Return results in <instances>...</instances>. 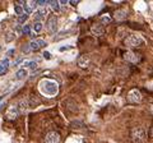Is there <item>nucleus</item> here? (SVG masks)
Here are the masks:
<instances>
[{
  "label": "nucleus",
  "instance_id": "obj_21",
  "mask_svg": "<svg viewBox=\"0 0 153 143\" xmlns=\"http://www.w3.org/2000/svg\"><path fill=\"white\" fill-rule=\"evenodd\" d=\"M100 21H101V22L103 23V24H107V23H110V21H111V18H110L109 15H102Z\"/></svg>",
  "mask_w": 153,
  "mask_h": 143
},
{
  "label": "nucleus",
  "instance_id": "obj_11",
  "mask_svg": "<svg viewBox=\"0 0 153 143\" xmlns=\"http://www.w3.org/2000/svg\"><path fill=\"white\" fill-rule=\"evenodd\" d=\"M36 7H37V3L36 1H26L23 4V10H24V14H31L32 12L36 10Z\"/></svg>",
  "mask_w": 153,
  "mask_h": 143
},
{
  "label": "nucleus",
  "instance_id": "obj_15",
  "mask_svg": "<svg viewBox=\"0 0 153 143\" xmlns=\"http://www.w3.org/2000/svg\"><path fill=\"white\" fill-rule=\"evenodd\" d=\"M126 15H128V12L124 9H119L115 12V18H116V21H124L126 18Z\"/></svg>",
  "mask_w": 153,
  "mask_h": 143
},
{
  "label": "nucleus",
  "instance_id": "obj_35",
  "mask_svg": "<svg viewBox=\"0 0 153 143\" xmlns=\"http://www.w3.org/2000/svg\"><path fill=\"white\" fill-rule=\"evenodd\" d=\"M151 134H152V136H153V128L151 129Z\"/></svg>",
  "mask_w": 153,
  "mask_h": 143
},
{
  "label": "nucleus",
  "instance_id": "obj_2",
  "mask_svg": "<svg viewBox=\"0 0 153 143\" xmlns=\"http://www.w3.org/2000/svg\"><path fill=\"white\" fill-rule=\"evenodd\" d=\"M146 137H147V132L142 127H135L130 132V138L133 143H143L146 141Z\"/></svg>",
  "mask_w": 153,
  "mask_h": 143
},
{
  "label": "nucleus",
  "instance_id": "obj_4",
  "mask_svg": "<svg viewBox=\"0 0 153 143\" xmlns=\"http://www.w3.org/2000/svg\"><path fill=\"white\" fill-rule=\"evenodd\" d=\"M124 59L126 60L128 63H131V64H137L142 60V56H140L138 53L135 51H125L124 53Z\"/></svg>",
  "mask_w": 153,
  "mask_h": 143
},
{
  "label": "nucleus",
  "instance_id": "obj_24",
  "mask_svg": "<svg viewBox=\"0 0 153 143\" xmlns=\"http://www.w3.org/2000/svg\"><path fill=\"white\" fill-rule=\"evenodd\" d=\"M23 33H26V34H31V27H29L28 24H26L24 27H23Z\"/></svg>",
  "mask_w": 153,
  "mask_h": 143
},
{
  "label": "nucleus",
  "instance_id": "obj_23",
  "mask_svg": "<svg viewBox=\"0 0 153 143\" xmlns=\"http://www.w3.org/2000/svg\"><path fill=\"white\" fill-rule=\"evenodd\" d=\"M33 28H35V32H36V33L41 32V29H42V23H40V22L35 23V27H33Z\"/></svg>",
  "mask_w": 153,
  "mask_h": 143
},
{
  "label": "nucleus",
  "instance_id": "obj_22",
  "mask_svg": "<svg viewBox=\"0 0 153 143\" xmlns=\"http://www.w3.org/2000/svg\"><path fill=\"white\" fill-rule=\"evenodd\" d=\"M24 65L28 67V68H31V69H36L37 68L36 62H27V63H24Z\"/></svg>",
  "mask_w": 153,
  "mask_h": 143
},
{
  "label": "nucleus",
  "instance_id": "obj_13",
  "mask_svg": "<svg viewBox=\"0 0 153 143\" xmlns=\"http://www.w3.org/2000/svg\"><path fill=\"white\" fill-rule=\"evenodd\" d=\"M10 64H9V59L8 58H4L1 62H0V76H4L5 73L8 72V69H9Z\"/></svg>",
  "mask_w": 153,
  "mask_h": 143
},
{
  "label": "nucleus",
  "instance_id": "obj_3",
  "mask_svg": "<svg viewBox=\"0 0 153 143\" xmlns=\"http://www.w3.org/2000/svg\"><path fill=\"white\" fill-rule=\"evenodd\" d=\"M143 44H144L143 37L138 33H131L125 38V45L129 47H140Z\"/></svg>",
  "mask_w": 153,
  "mask_h": 143
},
{
  "label": "nucleus",
  "instance_id": "obj_36",
  "mask_svg": "<svg viewBox=\"0 0 153 143\" xmlns=\"http://www.w3.org/2000/svg\"><path fill=\"white\" fill-rule=\"evenodd\" d=\"M151 109H152V112H153V105H152V107H151Z\"/></svg>",
  "mask_w": 153,
  "mask_h": 143
},
{
  "label": "nucleus",
  "instance_id": "obj_17",
  "mask_svg": "<svg viewBox=\"0 0 153 143\" xmlns=\"http://www.w3.org/2000/svg\"><path fill=\"white\" fill-rule=\"evenodd\" d=\"M49 5L52 8L54 12H59V10H60V4H59V1H55V0H50V1H49Z\"/></svg>",
  "mask_w": 153,
  "mask_h": 143
},
{
  "label": "nucleus",
  "instance_id": "obj_31",
  "mask_svg": "<svg viewBox=\"0 0 153 143\" xmlns=\"http://www.w3.org/2000/svg\"><path fill=\"white\" fill-rule=\"evenodd\" d=\"M70 4L73 7H75V5H78V1H76V0H70Z\"/></svg>",
  "mask_w": 153,
  "mask_h": 143
},
{
  "label": "nucleus",
  "instance_id": "obj_29",
  "mask_svg": "<svg viewBox=\"0 0 153 143\" xmlns=\"http://www.w3.org/2000/svg\"><path fill=\"white\" fill-rule=\"evenodd\" d=\"M44 58H45V59H50V58H51V55H50L49 51H45V53H44Z\"/></svg>",
  "mask_w": 153,
  "mask_h": 143
},
{
  "label": "nucleus",
  "instance_id": "obj_28",
  "mask_svg": "<svg viewBox=\"0 0 153 143\" xmlns=\"http://www.w3.org/2000/svg\"><path fill=\"white\" fill-rule=\"evenodd\" d=\"M36 3H37V5H40V7H44L46 4H49V1H45V0H38Z\"/></svg>",
  "mask_w": 153,
  "mask_h": 143
},
{
  "label": "nucleus",
  "instance_id": "obj_8",
  "mask_svg": "<svg viewBox=\"0 0 153 143\" xmlns=\"http://www.w3.org/2000/svg\"><path fill=\"white\" fill-rule=\"evenodd\" d=\"M45 143H60V134L58 132H50L46 134Z\"/></svg>",
  "mask_w": 153,
  "mask_h": 143
},
{
  "label": "nucleus",
  "instance_id": "obj_25",
  "mask_svg": "<svg viewBox=\"0 0 153 143\" xmlns=\"http://www.w3.org/2000/svg\"><path fill=\"white\" fill-rule=\"evenodd\" d=\"M14 54H15V50H14V49H9V50H8V53H7V58L9 59L10 56H13Z\"/></svg>",
  "mask_w": 153,
  "mask_h": 143
},
{
  "label": "nucleus",
  "instance_id": "obj_6",
  "mask_svg": "<svg viewBox=\"0 0 153 143\" xmlns=\"http://www.w3.org/2000/svg\"><path fill=\"white\" fill-rule=\"evenodd\" d=\"M19 114H20V111L18 109V106L10 105L9 107H8L7 112H5V116H7V119H9V120H15L19 116Z\"/></svg>",
  "mask_w": 153,
  "mask_h": 143
},
{
  "label": "nucleus",
  "instance_id": "obj_37",
  "mask_svg": "<svg viewBox=\"0 0 153 143\" xmlns=\"http://www.w3.org/2000/svg\"><path fill=\"white\" fill-rule=\"evenodd\" d=\"M0 50H1V46H0Z\"/></svg>",
  "mask_w": 153,
  "mask_h": 143
},
{
  "label": "nucleus",
  "instance_id": "obj_33",
  "mask_svg": "<svg viewBox=\"0 0 153 143\" xmlns=\"http://www.w3.org/2000/svg\"><path fill=\"white\" fill-rule=\"evenodd\" d=\"M59 4H60V5H65V4H68V1H66V0H60Z\"/></svg>",
  "mask_w": 153,
  "mask_h": 143
},
{
  "label": "nucleus",
  "instance_id": "obj_7",
  "mask_svg": "<svg viewBox=\"0 0 153 143\" xmlns=\"http://www.w3.org/2000/svg\"><path fill=\"white\" fill-rule=\"evenodd\" d=\"M45 46H46V41L44 38H36V40H33L32 42H29V47H31V50H33V51L41 50V49H44Z\"/></svg>",
  "mask_w": 153,
  "mask_h": 143
},
{
  "label": "nucleus",
  "instance_id": "obj_27",
  "mask_svg": "<svg viewBox=\"0 0 153 143\" xmlns=\"http://www.w3.org/2000/svg\"><path fill=\"white\" fill-rule=\"evenodd\" d=\"M29 50H31V47H29V44H27V45L23 46V53H24V54H29Z\"/></svg>",
  "mask_w": 153,
  "mask_h": 143
},
{
  "label": "nucleus",
  "instance_id": "obj_26",
  "mask_svg": "<svg viewBox=\"0 0 153 143\" xmlns=\"http://www.w3.org/2000/svg\"><path fill=\"white\" fill-rule=\"evenodd\" d=\"M14 31H15L17 33H23V28H22V27H20V26H19V24H17V26H15V27H14Z\"/></svg>",
  "mask_w": 153,
  "mask_h": 143
},
{
  "label": "nucleus",
  "instance_id": "obj_10",
  "mask_svg": "<svg viewBox=\"0 0 153 143\" xmlns=\"http://www.w3.org/2000/svg\"><path fill=\"white\" fill-rule=\"evenodd\" d=\"M47 29L51 33H55L58 29V18L56 15H51L47 21Z\"/></svg>",
  "mask_w": 153,
  "mask_h": 143
},
{
  "label": "nucleus",
  "instance_id": "obj_5",
  "mask_svg": "<svg viewBox=\"0 0 153 143\" xmlns=\"http://www.w3.org/2000/svg\"><path fill=\"white\" fill-rule=\"evenodd\" d=\"M140 100H142V95H140L139 89L133 88L129 91V93H128V101L130 103H138L140 102Z\"/></svg>",
  "mask_w": 153,
  "mask_h": 143
},
{
  "label": "nucleus",
  "instance_id": "obj_20",
  "mask_svg": "<svg viewBox=\"0 0 153 143\" xmlns=\"http://www.w3.org/2000/svg\"><path fill=\"white\" fill-rule=\"evenodd\" d=\"M27 19H28V15H27V14H22L20 17H18V23L22 24V23H24Z\"/></svg>",
  "mask_w": 153,
  "mask_h": 143
},
{
  "label": "nucleus",
  "instance_id": "obj_30",
  "mask_svg": "<svg viewBox=\"0 0 153 143\" xmlns=\"http://www.w3.org/2000/svg\"><path fill=\"white\" fill-rule=\"evenodd\" d=\"M69 49H71V46H63V47H60V51H64V50H69Z\"/></svg>",
  "mask_w": 153,
  "mask_h": 143
},
{
  "label": "nucleus",
  "instance_id": "obj_1",
  "mask_svg": "<svg viewBox=\"0 0 153 143\" xmlns=\"http://www.w3.org/2000/svg\"><path fill=\"white\" fill-rule=\"evenodd\" d=\"M38 89H40V92L42 95H45V96L54 97V96H56L59 92V84L54 79L45 78V79H42L40 83H38Z\"/></svg>",
  "mask_w": 153,
  "mask_h": 143
},
{
  "label": "nucleus",
  "instance_id": "obj_12",
  "mask_svg": "<svg viewBox=\"0 0 153 143\" xmlns=\"http://www.w3.org/2000/svg\"><path fill=\"white\" fill-rule=\"evenodd\" d=\"M89 63H91V59H89V55H87V54L82 55L78 59V65H79V68H82V69L88 68L89 67Z\"/></svg>",
  "mask_w": 153,
  "mask_h": 143
},
{
  "label": "nucleus",
  "instance_id": "obj_9",
  "mask_svg": "<svg viewBox=\"0 0 153 143\" xmlns=\"http://www.w3.org/2000/svg\"><path fill=\"white\" fill-rule=\"evenodd\" d=\"M91 32L93 36H97V37H100L102 36V34L105 33V27H103V24L102 23H95L91 27Z\"/></svg>",
  "mask_w": 153,
  "mask_h": 143
},
{
  "label": "nucleus",
  "instance_id": "obj_19",
  "mask_svg": "<svg viewBox=\"0 0 153 143\" xmlns=\"http://www.w3.org/2000/svg\"><path fill=\"white\" fill-rule=\"evenodd\" d=\"M14 12H15V14L18 15V17H20L22 14H24V10H23V7H20V5H18V4H17V5L14 7Z\"/></svg>",
  "mask_w": 153,
  "mask_h": 143
},
{
  "label": "nucleus",
  "instance_id": "obj_32",
  "mask_svg": "<svg viewBox=\"0 0 153 143\" xmlns=\"http://www.w3.org/2000/svg\"><path fill=\"white\" fill-rule=\"evenodd\" d=\"M20 62H22V58H18V59H17L15 62H14V65H18V64H19Z\"/></svg>",
  "mask_w": 153,
  "mask_h": 143
},
{
  "label": "nucleus",
  "instance_id": "obj_34",
  "mask_svg": "<svg viewBox=\"0 0 153 143\" xmlns=\"http://www.w3.org/2000/svg\"><path fill=\"white\" fill-rule=\"evenodd\" d=\"M7 95H8V92H7V93H4V95H1V96H0V102H1V100H3L4 97H5Z\"/></svg>",
  "mask_w": 153,
  "mask_h": 143
},
{
  "label": "nucleus",
  "instance_id": "obj_16",
  "mask_svg": "<svg viewBox=\"0 0 153 143\" xmlns=\"http://www.w3.org/2000/svg\"><path fill=\"white\" fill-rule=\"evenodd\" d=\"M28 76V72H27V69L26 68H23V69H19L18 72L15 73V79H18V81H22V79H24L26 77Z\"/></svg>",
  "mask_w": 153,
  "mask_h": 143
},
{
  "label": "nucleus",
  "instance_id": "obj_14",
  "mask_svg": "<svg viewBox=\"0 0 153 143\" xmlns=\"http://www.w3.org/2000/svg\"><path fill=\"white\" fill-rule=\"evenodd\" d=\"M46 14H47V8H41V9H38V10L35 13V22L38 23Z\"/></svg>",
  "mask_w": 153,
  "mask_h": 143
},
{
  "label": "nucleus",
  "instance_id": "obj_18",
  "mask_svg": "<svg viewBox=\"0 0 153 143\" xmlns=\"http://www.w3.org/2000/svg\"><path fill=\"white\" fill-rule=\"evenodd\" d=\"M15 38V34L13 33V32H5V41L7 42H10V41H13Z\"/></svg>",
  "mask_w": 153,
  "mask_h": 143
}]
</instances>
